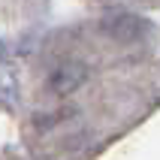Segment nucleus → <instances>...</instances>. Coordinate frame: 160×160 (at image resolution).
Returning <instances> with one entry per match:
<instances>
[{
    "label": "nucleus",
    "mask_w": 160,
    "mask_h": 160,
    "mask_svg": "<svg viewBox=\"0 0 160 160\" xmlns=\"http://www.w3.org/2000/svg\"><path fill=\"white\" fill-rule=\"evenodd\" d=\"M103 33L112 36L121 45H130L145 36V21L139 15H133V12H115V15L103 18Z\"/></svg>",
    "instance_id": "f257e3e1"
},
{
    "label": "nucleus",
    "mask_w": 160,
    "mask_h": 160,
    "mask_svg": "<svg viewBox=\"0 0 160 160\" xmlns=\"http://www.w3.org/2000/svg\"><path fill=\"white\" fill-rule=\"evenodd\" d=\"M88 82V67L82 61H63L58 70L48 76V88L54 94H72L76 88H82Z\"/></svg>",
    "instance_id": "f03ea898"
},
{
    "label": "nucleus",
    "mask_w": 160,
    "mask_h": 160,
    "mask_svg": "<svg viewBox=\"0 0 160 160\" xmlns=\"http://www.w3.org/2000/svg\"><path fill=\"white\" fill-rule=\"evenodd\" d=\"M3 54H6V45H3V39H0V58H3Z\"/></svg>",
    "instance_id": "7ed1b4c3"
}]
</instances>
